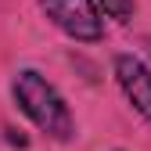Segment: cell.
<instances>
[{
    "label": "cell",
    "mask_w": 151,
    "mask_h": 151,
    "mask_svg": "<svg viewBox=\"0 0 151 151\" xmlns=\"http://www.w3.org/2000/svg\"><path fill=\"white\" fill-rule=\"evenodd\" d=\"M11 101L47 140H58V144L76 140V115H72L68 101L61 97V90L43 72L18 68L11 76Z\"/></svg>",
    "instance_id": "obj_1"
},
{
    "label": "cell",
    "mask_w": 151,
    "mask_h": 151,
    "mask_svg": "<svg viewBox=\"0 0 151 151\" xmlns=\"http://www.w3.org/2000/svg\"><path fill=\"white\" fill-rule=\"evenodd\" d=\"M93 7L101 11V18H111V22L126 25L137 11V0H93Z\"/></svg>",
    "instance_id": "obj_4"
},
{
    "label": "cell",
    "mask_w": 151,
    "mask_h": 151,
    "mask_svg": "<svg viewBox=\"0 0 151 151\" xmlns=\"http://www.w3.org/2000/svg\"><path fill=\"white\" fill-rule=\"evenodd\" d=\"M111 76H115V86L126 97V104L151 126V65L137 54H115Z\"/></svg>",
    "instance_id": "obj_3"
},
{
    "label": "cell",
    "mask_w": 151,
    "mask_h": 151,
    "mask_svg": "<svg viewBox=\"0 0 151 151\" xmlns=\"http://www.w3.org/2000/svg\"><path fill=\"white\" fill-rule=\"evenodd\" d=\"M40 11L54 29H61L76 43L104 40V18L93 7V0H40Z\"/></svg>",
    "instance_id": "obj_2"
}]
</instances>
